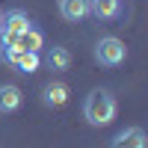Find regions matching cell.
<instances>
[{"label":"cell","instance_id":"1","mask_svg":"<svg viewBox=\"0 0 148 148\" xmlns=\"http://www.w3.org/2000/svg\"><path fill=\"white\" fill-rule=\"evenodd\" d=\"M116 110H119V104H116L113 92L95 89L86 98V104H83V116H86V121H89L92 127H104V125H110V121L116 119Z\"/></svg>","mask_w":148,"mask_h":148},{"label":"cell","instance_id":"2","mask_svg":"<svg viewBox=\"0 0 148 148\" xmlns=\"http://www.w3.org/2000/svg\"><path fill=\"white\" fill-rule=\"evenodd\" d=\"M125 56H127V47H125V42H119L116 36H104V39L95 45V62H101L107 68L121 65Z\"/></svg>","mask_w":148,"mask_h":148},{"label":"cell","instance_id":"3","mask_svg":"<svg viewBox=\"0 0 148 148\" xmlns=\"http://www.w3.org/2000/svg\"><path fill=\"white\" fill-rule=\"evenodd\" d=\"M68 98H71V89H68L62 80H51V83L42 89V104H45V107H51V110L65 107V104H68Z\"/></svg>","mask_w":148,"mask_h":148},{"label":"cell","instance_id":"4","mask_svg":"<svg viewBox=\"0 0 148 148\" xmlns=\"http://www.w3.org/2000/svg\"><path fill=\"white\" fill-rule=\"evenodd\" d=\"M33 24H30V18H27V12L24 9H9L3 18H0V30L3 33H15V36H21L24 30H30Z\"/></svg>","mask_w":148,"mask_h":148},{"label":"cell","instance_id":"5","mask_svg":"<svg viewBox=\"0 0 148 148\" xmlns=\"http://www.w3.org/2000/svg\"><path fill=\"white\" fill-rule=\"evenodd\" d=\"M21 101H24V95H21V89L15 83H3V86H0V113H3V116L21 110Z\"/></svg>","mask_w":148,"mask_h":148},{"label":"cell","instance_id":"6","mask_svg":"<svg viewBox=\"0 0 148 148\" xmlns=\"http://www.w3.org/2000/svg\"><path fill=\"white\" fill-rule=\"evenodd\" d=\"M9 65L15 68V71H21V74H33V71H39L42 56L39 53H30V51H15V53L9 56Z\"/></svg>","mask_w":148,"mask_h":148},{"label":"cell","instance_id":"7","mask_svg":"<svg viewBox=\"0 0 148 148\" xmlns=\"http://www.w3.org/2000/svg\"><path fill=\"white\" fill-rule=\"evenodd\" d=\"M89 12V0H59V15L65 21H83Z\"/></svg>","mask_w":148,"mask_h":148},{"label":"cell","instance_id":"8","mask_svg":"<svg viewBox=\"0 0 148 148\" xmlns=\"http://www.w3.org/2000/svg\"><path fill=\"white\" fill-rule=\"evenodd\" d=\"M89 9L101 21H116L121 15V0H89Z\"/></svg>","mask_w":148,"mask_h":148},{"label":"cell","instance_id":"9","mask_svg":"<svg viewBox=\"0 0 148 148\" xmlns=\"http://www.w3.org/2000/svg\"><path fill=\"white\" fill-rule=\"evenodd\" d=\"M110 148H145V133H142V127H127V130H121L119 136L113 139Z\"/></svg>","mask_w":148,"mask_h":148},{"label":"cell","instance_id":"10","mask_svg":"<svg viewBox=\"0 0 148 148\" xmlns=\"http://www.w3.org/2000/svg\"><path fill=\"white\" fill-rule=\"evenodd\" d=\"M45 65L51 68V71H65V68L71 65V53H68V47H59V45L47 47V53H45Z\"/></svg>","mask_w":148,"mask_h":148},{"label":"cell","instance_id":"11","mask_svg":"<svg viewBox=\"0 0 148 148\" xmlns=\"http://www.w3.org/2000/svg\"><path fill=\"white\" fill-rule=\"evenodd\" d=\"M45 47V36L39 33V30H24L21 36H18V51H30V53H39Z\"/></svg>","mask_w":148,"mask_h":148},{"label":"cell","instance_id":"12","mask_svg":"<svg viewBox=\"0 0 148 148\" xmlns=\"http://www.w3.org/2000/svg\"><path fill=\"white\" fill-rule=\"evenodd\" d=\"M0 18H3V9H0Z\"/></svg>","mask_w":148,"mask_h":148}]
</instances>
